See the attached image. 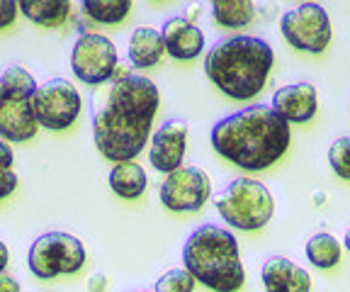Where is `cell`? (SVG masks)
Instances as JSON below:
<instances>
[{
  "instance_id": "obj_6",
  "label": "cell",
  "mask_w": 350,
  "mask_h": 292,
  "mask_svg": "<svg viewBox=\"0 0 350 292\" xmlns=\"http://www.w3.org/2000/svg\"><path fill=\"white\" fill-rule=\"evenodd\" d=\"M88 261L85 246L68 232H46L32 241L27 251V268L39 280L59 276H76Z\"/></svg>"
},
{
  "instance_id": "obj_17",
  "label": "cell",
  "mask_w": 350,
  "mask_h": 292,
  "mask_svg": "<svg viewBox=\"0 0 350 292\" xmlns=\"http://www.w3.org/2000/svg\"><path fill=\"white\" fill-rule=\"evenodd\" d=\"M109 190L122 200H139L146 193L148 176L142 165L137 163V159L131 161H117L109 171Z\"/></svg>"
},
{
  "instance_id": "obj_10",
  "label": "cell",
  "mask_w": 350,
  "mask_h": 292,
  "mask_svg": "<svg viewBox=\"0 0 350 292\" xmlns=\"http://www.w3.org/2000/svg\"><path fill=\"white\" fill-rule=\"evenodd\" d=\"M209 195H212V181L197 165H180V168L165 173L159 190L161 204L175 215L200 212L207 204Z\"/></svg>"
},
{
  "instance_id": "obj_4",
  "label": "cell",
  "mask_w": 350,
  "mask_h": 292,
  "mask_svg": "<svg viewBox=\"0 0 350 292\" xmlns=\"http://www.w3.org/2000/svg\"><path fill=\"white\" fill-rule=\"evenodd\" d=\"M183 265L214 292H234L246 282L239 239L224 226H197L183 246Z\"/></svg>"
},
{
  "instance_id": "obj_15",
  "label": "cell",
  "mask_w": 350,
  "mask_h": 292,
  "mask_svg": "<svg viewBox=\"0 0 350 292\" xmlns=\"http://www.w3.org/2000/svg\"><path fill=\"white\" fill-rule=\"evenodd\" d=\"M260 282L268 292H309L312 278L304 268L284 256H273L262 263Z\"/></svg>"
},
{
  "instance_id": "obj_13",
  "label": "cell",
  "mask_w": 350,
  "mask_h": 292,
  "mask_svg": "<svg viewBox=\"0 0 350 292\" xmlns=\"http://www.w3.org/2000/svg\"><path fill=\"white\" fill-rule=\"evenodd\" d=\"M273 107L290 122L304 124L312 122L319 110V93L314 83H290L273 95Z\"/></svg>"
},
{
  "instance_id": "obj_8",
  "label": "cell",
  "mask_w": 350,
  "mask_h": 292,
  "mask_svg": "<svg viewBox=\"0 0 350 292\" xmlns=\"http://www.w3.org/2000/svg\"><path fill=\"white\" fill-rule=\"evenodd\" d=\"M34 115L39 124L49 132H64L73 127L81 117L83 98L78 88L66 78H49L32 95Z\"/></svg>"
},
{
  "instance_id": "obj_22",
  "label": "cell",
  "mask_w": 350,
  "mask_h": 292,
  "mask_svg": "<svg viewBox=\"0 0 350 292\" xmlns=\"http://www.w3.org/2000/svg\"><path fill=\"white\" fill-rule=\"evenodd\" d=\"M37 81L34 76L22 66L5 68L0 78V98H32L37 93Z\"/></svg>"
},
{
  "instance_id": "obj_20",
  "label": "cell",
  "mask_w": 350,
  "mask_h": 292,
  "mask_svg": "<svg viewBox=\"0 0 350 292\" xmlns=\"http://www.w3.org/2000/svg\"><path fill=\"white\" fill-rule=\"evenodd\" d=\"M306 258L314 268L319 270H331L340 263V256H343V246L340 241L334 237V234H314L309 241H306V248H304Z\"/></svg>"
},
{
  "instance_id": "obj_21",
  "label": "cell",
  "mask_w": 350,
  "mask_h": 292,
  "mask_svg": "<svg viewBox=\"0 0 350 292\" xmlns=\"http://www.w3.org/2000/svg\"><path fill=\"white\" fill-rule=\"evenodd\" d=\"M81 5L98 25H120L131 12V0H81Z\"/></svg>"
},
{
  "instance_id": "obj_11",
  "label": "cell",
  "mask_w": 350,
  "mask_h": 292,
  "mask_svg": "<svg viewBox=\"0 0 350 292\" xmlns=\"http://www.w3.org/2000/svg\"><path fill=\"white\" fill-rule=\"evenodd\" d=\"M187 151V122L165 120L151 137L148 161L159 173H170L180 168Z\"/></svg>"
},
{
  "instance_id": "obj_26",
  "label": "cell",
  "mask_w": 350,
  "mask_h": 292,
  "mask_svg": "<svg viewBox=\"0 0 350 292\" xmlns=\"http://www.w3.org/2000/svg\"><path fill=\"white\" fill-rule=\"evenodd\" d=\"M17 185H20V178L15 176V171H12V168H3V190H0V198L8 200L15 193Z\"/></svg>"
},
{
  "instance_id": "obj_19",
  "label": "cell",
  "mask_w": 350,
  "mask_h": 292,
  "mask_svg": "<svg viewBox=\"0 0 350 292\" xmlns=\"http://www.w3.org/2000/svg\"><path fill=\"white\" fill-rule=\"evenodd\" d=\"M212 17L219 27L241 29L256 20V3L253 0H209Z\"/></svg>"
},
{
  "instance_id": "obj_1",
  "label": "cell",
  "mask_w": 350,
  "mask_h": 292,
  "mask_svg": "<svg viewBox=\"0 0 350 292\" xmlns=\"http://www.w3.org/2000/svg\"><path fill=\"white\" fill-rule=\"evenodd\" d=\"M161 107L156 83L139 73L112 81L107 95L93 110V139L103 159H137L151 137L153 117Z\"/></svg>"
},
{
  "instance_id": "obj_7",
  "label": "cell",
  "mask_w": 350,
  "mask_h": 292,
  "mask_svg": "<svg viewBox=\"0 0 350 292\" xmlns=\"http://www.w3.org/2000/svg\"><path fill=\"white\" fill-rule=\"evenodd\" d=\"M280 32L284 42L301 54H323L334 39L331 17L319 3H301L284 12Z\"/></svg>"
},
{
  "instance_id": "obj_28",
  "label": "cell",
  "mask_w": 350,
  "mask_h": 292,
  "mask_svg": "<svg viewBox=\"0 0 350 292\" xmlns=\"http://www.w3.org/2000/svg\"><path fill=\"white\" fill-rule=\"evenodd\" d=\"M0 151H3V168H12V151H10V142H8V139H3Z\"/></svg>"
},
{
  "instance_id": "obj_29",
  "label": "cell",
  "mask_w": 350,
  "mask_h": 292,
  "mask_svg": "<svg viewBox=\"0 0 350 292\" xmlns=\"http://www.w3.org/2000/svg\"><path fill=\"white\" fill-rule=\"evenodd\" d=\"M0 290H17L20 292V285H17L8 273H0Z\"/></svg>"
},
{
  "instance_id": "obj_3",
  "label": "cell",
  "mask_w": 350,
  "mask_h": 292,
  "mask_svg": "<svg viewBox=\"0 0 350 292\" xmlns=\"http://www.w3.org/2000/svg\"><path fill=\"white\" fill-rule=\"evenodd\" d=\"M273 66V47L265 39L251 34L219 39L204 54V73L214 83V88L239 103L253 100L265 88Z\"/></svg>"
},
{
  "instance_id": "obj_25",
  "label": "cell",
  "mask_w": 350,
  "mask_h": 292,
  "mask_svg": "<svg viewBox=\"0 0 350 292\" xmlns=\"http://www.w3.org/2000/svg\"><path fill=\"white\" fill-rule=\"evenodd\" d=\"M20 15V0H3V29L12 27Z\"/></svg>"
},
{
  "instance_id": "obj_18",
  "label": "cell",
  "mask_w": 350,
  "mask_h": 292,
  "mask_svg": "<svg viewBox=\"0 0 350 292\" xmlns=\"http://www.w3.org/2000/svg\"><path fill=\"white\" fill-rule=\"evenodd\" d=\"M20 12L39 27H61L71 15V0H20Z\"/></svg>"
},
{
  "instance_id": "obj_24",
  "label": "cell",
  "mask_w": 350,
  "mask_h": 292,
  "mask_svg": "<svg viewBox=\"0 0 350 292\" xmlns=\"http://www.w3.org/2000/svg\"><path fill=\"white\" fill-rule=\"evenodd\" d=\"M328 165L340 181H350V137H338L328 146Z\"/></svg>"
},
{
  "instance_id": "obj_12",
  "label": "cell",
  "mask_w": 350,
  "mask_h": 292,
  "mask_svg": "<svg viewBox=\"0 0 350 292\" xmlns=\"http://www.w3.org/2000/svg\"><path fill=\"white\" fill-rule=\"evenodd\" d=\"M39 127L32 98H0V137L10 144H25L37 137Z\"/></svg>"
},
{
  "instance_id": "obj_9",
  "label": "cell",
  "mask_w": 350,
  "mask_h": 292,
  "mask_svg": "<svg viewBox=\"0 0 350 292\" xmlns=\"http://www.w3.org/2000/svg\"><path fill=\"white\" fill-rule=\"evenodd\" d=\"M120 66L115 42L105 34L85 32L76 39L71 49V71L85 85L109 83Z\"/></svg>"
},
{
  "instance_id": "obj_27",
  "label": "cell",
  "mask_w": 350,
  "mask_h": 292,
  "mask_svg": "<svg viewBox=\"0 0 350 292\" xmlns=\"http://www.w3.org/2000/svg\"><path fill=\"white\" fill-rule=\"evenodd\" d=\"M88 290H107V278L103 273H93V276L88 278Z\"/></svg>"
},
{
  "instance_id": "obj_23",
  "label": "cell",
  "mask_w": 350,
  "mask_h": 292,
  "mask_svg": "<svg viewBox=\"0 0 350 292\" xmlns=\"http://www.w3.org/2000/svg\"><path fill=\"white\" fill-rule=\"evenodd\" d=\"M195 282H197V278L183 265V268H173V270H168V273H163V276L156 280V290L159 292H192L195 290Z\"/></svg>"
},
{
  "instance_id": "obj_31",
  "label": "cell",
  "mask_w": 350,
  "mask_h": 292,
  "mask_svg": "<svg viewBox=\"0 0 350 292\" xmlns=\"http://www.w3.org/2000/svg\"><path fill=\"white\" fill-rule=\"evenodd\" d=\"M197 15H200V8H197V5H190V8H187V20H195Z\"/></svg>"
},
{
  "instance_id": "obj_30",
  "label": "cell",
  "mask_w": 350,
  "mask_h": 292,
  "mask_svg": "<svg viewBox=\"0 0 350 292\" xmlns=\"http://www.w3.org/2000/svg\"><path fill=\"white\" fill-rule=\"evenodd\" d=\"M0 254H3V263H0V273H5L8 261H10V254H8V243H0Z\"/></svg>"
},
{
  "instance_id": "obj_14",
  "label": "cell",
  "mask_w": 350,
  "mask_h": 292,
  "mask_svg": "<svg viewBox=\"0 0 350 292\" xmlns=\"http://www.w3.org/2000/svg\"><path fill=\"white\" fill-rule=\"evenodd\" d=\"M165 51L175 61H192L204 51V32L187 17H168L161 27Z\"/></svg>"
},
{
  "instance_id": "obj_32",
  "label": "cell",
  "mask_w": 350,
  "mask_h": 292,
  "mask_svg": "<svg viewBox=\"0 0 350 292\" xmlns=\"http://www.w3.org/2000/svg\"><path fill=\"white\" fill-rule=\"evenodd\" d=\"M343 243H345V248H348V251H350V229H348V232H345V239H343Z\"/></svg>"
},
{
  "instance_id": "obj_5",
  "label": "cell",
  "mask_w": 350,
  "mask_h": 292,
  "mask_svg": "<svg viewBox=\"0 0 350 292\" xmlns=\"http://www.w3.org/2000/svg\"><path fill=\"white\" fill-rule=\"evenodd\" d=\"M219 217L239 232H258L275 215V198L260 181L248 176L234 178L214 198Z\"/></svg>"
},
{
  "instance_id": "obj_16",
  "label": "cell",
  "mask_w": 350,
  "mask_h": 292,
  "mask_svg": "<svg viewBox=\"0 0 350 292\" xmlns=\"http://www.w3.org/2000/svg\"><path fill=\"white\" fill-rule=\"evenodd\" d=\"M168 54L165 51V42L161 29L142 25L131 32L129 47H126V56L129 64L134 68H153L156 64H161V59Z\"/></svg>"
},
{
  "instance_id": "obj_2",
  "label": "cell",
  "mask_w": 350,
  "mask_h": 292,
  "mask_svg": "<svg viewBox=\"0 0 350 292\" xmlns=\"http://www.w3.org/2000/svg\"><path fill=\"white\" fill-rule=\"evenodd\" d=\"M221 159L243 171H265L278 163L292 142L290 122L270 105H251L221 117L209 132Z\"/></svg>"
}]
</instances>
